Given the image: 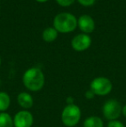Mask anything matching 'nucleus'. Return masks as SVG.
<instances>
[{"mask_svg": "<svg viewBox=\"0 0 126 127\" xmlns=\"http://www.w3.org/2000/svg\"><path fill=\"white\" fill-rule=\"evenodd\" d=\"M57 2V3L59 5L62 7H67V6H70L71 4L74 3L75 0H55Z\"/></svg>", "mask_w": 126, "mask_h": 127, "instance_id": "obj_14", "label": "nucleus"}, {"mask_svg": "<svg viewBox=\"0 0 126 127\" xmlns=\"http://www.w3.org/2000/svg\"><path fill=\"white\" fill-rule=\"evenodd\" d=\"M84 127H104V121L97 116H90L85 119Z\"/></svg>", "mask_w": 126, "mask_h": 127, "instance_id": "obj_11", "label": "nucleus"}, {"mask_svg": "<svg viewBox=\"0 0 126 127\" xmlns=\"http://www.w3.org/2000/svg\"><path fill=\"white\" fill-rule=\"evenodd\" d=\"M23 83L24 87L31 92H38L45 84L44 74L38 67H30L24 72L23 76Z\"/></svg>", "mask_w": 126, "mask_h": 127, "instance_id": "obj_1", "label": "nucleus"}, {"mask_svg": "<svg viewBox=\"0 0 126 127\" xmlns=\"http://www.w3.org/2000/svg\"><path fill=\"white\" fill-rule=\"evenodd\" d=\"M77 23L79 30L84 34L92 33L95 29L94 20H93L91 16H88V15L80 16L79 17V19H78Z\"/></svg>", "mask_w": 126, "mask_h": 127, "instance_id": "obj_8", "label": "nucleus"}, {"mask_svg": "<svg viewBox=\"0 0 126 127\" xmlns=\"http://www.w3.org/2000/svg\"><path fill=\"white\" fill-rule=\"evenodd\" d=\"M35 1L39 2V3H45V2H47L48 0H35Z\"/></svg>", "mask_w": 126, "mask_h": 127, "instance_id": "obj_20", "label": "nucleus"}, {"mask_svg": "<svg viewBox=\"0 0 126 127\" xmlns=\"http://www.w3.org/2000/svg\"><path fill=\"white\" fill-rule=\"evenodd\" d=\"M14 127H31L34 123V117L27 110L19 111L13 118Z\"/></svg>", "mask_w": 126, "mask_h": 127, "instance_id": "obj_6", "label": "nucleus"}, {"mask_svg": "<svg viewBox=\"0 0 126 127\" xmlns=\"http://www.w3.org/2000/svg\"><path fill=\"white\" fill-rule=\"evenodd\" d=\"M10 105V97L7 93L0 92V112H4Z\"/></svg>", "mask_w": 126, "mask_h": 127, "instance_id": "obj_12", "label": "nucleus"}, {"mask_svg": "<svg viewBox=\"0 0 126 127\" xmlns=\"http://www.w3.org/2000/svg\"><path fill=\"white\" fill-rule=\"evenodd\" d=\"M122 105L116 99H109L103 105L102 112L107 120H116L122 114Z\"/></svg>", "mask_w": 126, "mask_h": 127, "instance_id": "obj_5", "label": "nucleus"}, {"mask_svg": "<svg viewBox=\"0 0 126 127\" xmlns=\"http://www.w3.org/2000/svg\"><path fill=\"white\" fill-rule=\"evenodd\" d=\"M81 118L80 108L75 104L67 105L61 112V121L67 127H74L79 122Z\"/></svg>", "mask_w": 126, "mask_h": 127, "instance_id": "obj_3", "label": "nucleus"}, {"mask_svg": "<svg viewBox=\"0 0 126 127\" xmlns=\"http://www.w3.org/2000/svg\"><path fill=\"white\" fill-rule=\"evenodd\" d=\"M42 39L47 42H52L57 38L58 31L54 27H49L42 32Z\"/></svg>", "mask_w": 126, "mask_h": 127, "instance_id": "obj_10", "label": "nucleus"}, {"mask_svg": "<svg viewBox=\"0 0 126 127\" xmlns=\"http://www.w3.org/2000/svg\"><path fill=\"white\" fill-rule=\"evenodd\" d=\"M0 66H1V57H0Z\"/></svg>", "mask_w": 126, "mask_h": 127, "instance_id": "obj_21", "label": "nucleus"}, {"mask_svg": "<svg viewBox=\"0 0 126 127\" xmlns=\"http://www.w3.org/2000/svg\"><path fill=\"white\" fill-rule=\"evenodd\" d=\"M17 103L24 110L30 109L34 105V99L30 94L22 92L17 95Z\"/></svg>", "mask_w": 126, "mask_h": 127, "instance_id": "obj_9", "label": "nucleus"}, {"mask_svg": "<svg viewBox=\"0 0 126 127\" xmlns=\"http://www.w3.org/2000/svg\"><path fill=\"white\" fill-rule=\"evenodd\" d=\"M112 82L106 77H96L91 81L90 90L94 93L95 95L105 96L112 90Z\"/></svg>", "mask_w": 126, "mask_h": 127, "instance_id": "obj_4", "label": "nucleus"}, {"mask_svg": "<svg viewBox=\"0 0 126 127\" xmlns=\"http://www.w3.org/2000/svg\"><path fill=\"white\" fill-rule=\"evenodd\" d=\"M85 96H86V98L87 99H94V97L96 95L92 90H88V91H86V92Z\"/></svg>", "mask_w": 126, "mask_h": 127, "instance_id": "obj_17", "label": "nucleus"}, {"mask_svg": "<svg viewBox=\"0 0 126 127\" xmlns=\"http://www.w3.org/2000/svg\"><path fill=\"white\" fill-rule=\"evenodd\" d=\"M0 83H1V82H0Z\"/></svg>", "mask_w": 126, "mask_h": 127, "instance_id": "obj_22", "label": "nucleus"}, {"mask_svg": "<svg viewBox=\"0 0 126 127\" xmlns=\"http://www.w3.org/2000/svg\"><path fill=\"white\" fill-rule=\"evenodd\" d=\"M92 44V39L87 34H79L73 38L71 42L73 49L75 51L82 52L89 49Z\"/></svg>", "mask_w": 126, "mask_h": 127, "instance_id": "obj_7", "label": "nucleus"}, {"mask_svg": "<svg viewBox=\"0 0 126 127\" xmlns=\"http://www.w3.org/2000/svg\"><path fill=\"white\" fill-rule=\"evenodd\" d=\"M0 127H14L13 118L7 112H0Z\"/></svg>", "mask_w": 126, "mask_h": 127, "instance_id": "obj_13", "label": "nucleus"}, {"mask_svg": "<svg viewBox=\"0 0 126 127\" xmlns=\"http://www.w3.org/2000/svg\"><path fill=\"white\" fill-rule=\"evenodd\" d=\"M77 18L70 13H59L54 18V28L60 33H70L77 28Z\"/></svg>", "mask_w": 126, "mask_h": 127, "instance_id": "obj_2", "label": "nucleus"}, {"mask_svg": "<svg viewBox=\"0 0 126 127\" xmlns=\"http://www.w3.org/2000/svg\"><path fill=\"white\" fill-rule=\"evenodd\" d=\"M122 114L126 118V105H125L123 107H122Z\"/></svg>", "mask_w": 126, "mask_h": 127, "instance_id": "obj_19", "label": "nucleus"}, {"mask_svg": "<svg viewBox=\"0 0 126 127\" xmlns=\"http://www.w3.org/2000/svg\"><path fill=\"white\" fill-rule=\"evenodd\" d=\"M81 5L85 7H88V6H92L95 3L96 0H77Z\"/></svg>", "mask_w": 126, "mask_h": 127, "instance_id": "obj_16", "label": "nucleus"}, {"mask_svg": "<svg viewBox=\"0 0 126 127\" xmlns=\"http://www.w3.org/2000/svg\"><path fill=\"white\" fill-rule=\"evenodd\" d=\"M72 104H74V99H73L72 97H68L67 99V105H72Z\"/></svg>", "mask_w": 126, "mask_h": 127, "instance_id": "obj_18", "label": "nucleus"}, {"mask_svg": "<svg viewBox=\"0 0 126 127\" xmlns=\"http://www.w3.org/2000/svg\"><path fill=\"white\" fill-rule=\"evenodd\" d=\"M107 127H125V125L121 122V121H118V120H111L109 121L107 125Z\"/></svg>", "mask_w": 126, "mask_h": 127, "instance_id": "obj_15", "label": "nucleus"}]
</instances>
